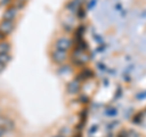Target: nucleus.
Returning <instances> with one entry per match:
<instances>
[{
  "label": "nucleus",
  "instance_id": "f257e3e1",
  "mask_svg": "<svg viewBox=\"0 0 146 137\" xmlns=\"http://www.w3.org/2000/svg\"><path fill=\"white\" fill-rule=\"evenodd\" d=\"M17 15L16 9H9V10L4 13L3 21L0 23V34L1 35H7L11 33V30L15 26V18Z\"/></svg>",
  "mask_w": 146,
  "mask_h": 137
},
{
  "label": "nucleus",
  "instance_id": "39448f33",
  "mask_svg": "<svg viewBox=\"0 0 146 137\" xmlns=\"http://www.w3.org/2000/svg\"><path fill=\"white\" fill-rule=\"evenodd\" d=\"M55 137H65V136H55Z\"/></svg>",
  "mask_w": 146,
  "mask_h": 137
},
{
  "label": "nucleus",
  "instance_id": "20e7f679",
  "mask_svg": "<svg viewBox=\"0 0 146 137\" xmlns=\"http://www.w3.org/2000/svg\"><path fill=\"white\" fill-rule=\"evenodd\" d=\"M9 50H10V45L7 41H0V55L9 53Z\"/></svg>",
  "mask_w": 146,
  "mask_h": 137
},
{
  "label": "nucleus",
  "instance_id": "f03ea898",
  "mask_svg": "<svg viewBox=\"0 0 146 137\" xmlns=\"http://www.w3.org/2000/svg\"><path fill=\"white\" fill-rule=\"evenodd\" d=\"M68 47H70V40L66 39V38H61L57 40L56 43V49L57 51H62V52H67Z\"/></svg>",
  "mask_w": 146,
  "mask_h": 137
},
{
  "label": "nucleus",
  "instance_id": "423d86ee",
  "mask_svg": "<svg viewBox=\"0 0 146 137\" xmlns=\"http://www.w3.org/2000/svg\"><path fill=\"white\" fill-rule=\"evenodd\" d=\"M76 137H80V136H79V135H78V136H76Z\"/></svg>",
  "mask_w": 146,
  "mask_h": 137
},
{
  "label": "nucleus",
  "instance_id": "7ed1b4c3",
  "mask_svg": "<svg viewBox=\"0 0 146 137\" xmlns=\"http://www.w3.org/2000/svg\"><path fill=\"white\" fill-rule=\"evenodd\" d=\"M9 60H10V55L9 53H4V55H0V73H1L5 67L7 66Z\"/></svg>",
  "mask_w": 146,
  "mask_h": 137
}]
</instances>
